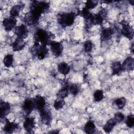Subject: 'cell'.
Returning a JSON list of instances; mask_svg holds the SVG:
<instances>
[{"label":"cell","mask_w":134,"mask_h":134,"mask_svg":"<svg viewBox=\"0 0 134 134\" xmlns=\"http://www.w3.org/2000/svg\"><path fill=\"white\" fill-rule=\"evenodd\" d=\"M50 37V34L42 29H37L34 35L35 42L44 46L50 44L51 42Z\"/></svg>","instance_id":"6da1fadb"},{"label":"cell","mask_w":134,"mask_h":134,"mask_svg":"<svg viewBox=\"0 0 134 134\" xmlns=\"http://www.w3.org/2000/svg\"><path fill=\"white\" fill-rule=\"evenodd\" d=\"M31 52L39 60H43L48 54V49L46 46L40 44L35 42L31 49Z\"/></svg>","instance_id":"7a4b0ae2"},{"label":"cell","mask_w":134,"mask_h":134,"mask_svg":"<svg viewBox=\"0 0 134 134\" xmlns=\"http://www.w3.org/2000/svg\"><path fill=\"white\" fill-rule=\"evenodd\" d=\"M76 15L73 13H64L59 17L58 21L63 27H69L74 22Z\"/></svg>","instance_id":"3957f363"},{"label":"cell","mask_w":134,"mask_h":134,"mask_svg":"<svg viewBox=\"0 0 134 134\" xmlns=\"http://www.w3.org/2000/svg\"><path fill=\"white\" fill-rule=\"evenodd\" d=\"M49 7V4L44 1H32L30 5V10L36 11L41 15L46 13Z\"/></svg>","instance_id":"277c9868"},{"label":"cell","mask_w":134,"mask_h":134,"mask_svg":"<svg viewBox=\"0 0 134 134\" xmlns=\"http://www.w3.org/2000/svg\"><path fill=\"white\" fill-rule=\"evenodd\" d=\"M106 15V12L105 9H103L100 12L97 14H92L90 19L86 20L88 24L93 25H100L102 24L104 17H105Z\"/></svg>","instance_id":"5b68a950"},{"label":"cell","mask_w":134,"mask_h":134,"mask_svg":"<svg viewBox=\"0 0 134 134\" xmlns=\"http://www.w3.org/2000/svg\"><path fill=\"white\" fill-rule=\"evenodd\" d=\"M41 16V15L39 13L30 10V11L27 13L24 17V21L25 22L29 25H32L36 24Z\"/></svg>","instance_id":"8992f818"},{"label":"cell","mask_w":134,"mask_h":134,"mask_svg":"<svg viewBox=\"0 0 134 134\" xmlns=\"http://www.w3.org/2000/svg\"><path fill=\"white\" fill-rule=\"evenodd\" d=\"M39 112L41 122L46 125H50L52 119V116L51 111L49 109L44 108Z\"/></svg>","instance_id":"52a82bcc"},{"label":"cell","mask_w":134,"mask_h":134,"mask_svg":"<svg viewBox=\"0 0 134 134\" xmlns=\"http://www.w3.org/2000/svg\"><path fill=\"white\" fill-rule=\"evenodd\" d=\"M34 109L35 105L33 99L27 98L24 101L22 105V110L26 116H28Z\"/></svg>","instance_id":"ba28073f"},{"label":"cell","mask_w":134,"mask_h":134,"mask_svg":"<svg viewBox=\"0 0 134 134\" xmlns=\"http://www.w3.org/2000/svg\"><path fill=\"white\" fill-rule=\"evenodd\" d=\"M121 34L128 39L131 40L133 37V30L132 27L126 21H122Z\"/></svg>","instance_id":"9c48e42d"},{"label":"cell","mask_w":134,"mask_h":134,"mask_svg":"<svg viewBox=\"0 0 134 134\" xmlns=\"http://www.w3.org/2000/svg\"><path fill=\"white\" fill-rule=\"evenodd\" d=\"M16 23L17 21L16 18L12 16L5 18L2 21L3 27L6 31H10L14 28Z\"/></svg>","instance_id":"30bf717a"},{"label":"cell","mask_w":134,"mask_h":134,"mask_svg":"<svg viewBox=\"0 0 134 134\" xmlns=\"http://www.w3.org/2000/svg\"><path fill=\"white\" fill-rule=\"evenodd\" d=\"M50 45L51 51L55 56L59 57L62 54L63 46L61 42L53 41L50 42Z\"/></svg>","instance_id":"8fae6325"},{"label":"cell","mask_w":134,"mask_h":134,"mask_svg":"<svg viewBox=\"0 0 134 134\" xmlns=\"http://www.w3.org/2000/svg\"><path fill=\"white\" fill-rule=\"evenodd\" d=\"M15 34L17 38L24 39L28 36V29L25 25L22 24L15 28Z\"/></svg>","instance_id":"7c38bea8"},{"label":"cell","mask_w":134,"mask_h":134,"mask_svg":"<svg viewBox=\"0 0 134 134\" xmlns=\"http://www.w3.org/2000/svg\"><path fill=\"white\" fill-rule=\"evenodd\" d=\"M35 109H36L39 111L44 108L46 105L45 98L40 95L36 96L34 99Z\"/></svg>","instance_id":"4fadbf2b"},{"label":"cell","mask_w":134,"mask_h":134,"mask_svg":"<svg viewBox=\"0 0 134 134\" xmlns=\"http://www.w3.org/2000/svg\"><path fill=\"white\" fill-rule=\"evenodd\" d=\"M124 71H130L133 70L134 61L132 57L127 58L121 64Z\"/></svg>","instance_id":"5bb4252c"},{"label":"cell","mask_w":134,"mask_h":134,"mask_svg":"<svg viewBox=\"0 0 134 134\" xmlns=\"http://www.w3.org/2000/svg\"><path fill=\"white\" fill-rule=\"evenodd\" d=\"M26 43L24 39L17 38L13 43L12 48L14 51H20L25 47Z\"/></svg>","instance_id":"9a60e30c"},{"label":"cell","mask_w":134,"mask_h":134,"mask_svg":"<svg viewBox=\"0 0 134 134\" xmlns=\"http://www.w3.org/2000/svg\"><path fill=\"white\" fill-rule=\"evenodd\" d=\"M35 125V121L34 118L31 117H27L23 124V127L24 129L28 132H30L34 128Z\"/></svg>","instance_id":"2e32d148"},{"label":"cell","mask_w":134,"mask_h":134,"mask_svg":"<svg viewBox=\"0 0 134 134\" xmlns=\"http://www.w3.org/2000/svg\"><path fill=\"white\" fill-rule=\"evenodd\" d=\"M10 110V105L9 103L6 102H1L0 104L1 118H4Z\"/></svg>","instance_id":"e0dca14e"},{"label":"cell","mask_w":134,"mask_h":134,"mask_svg":"<svg viewBox=\"0 0 134 134\" xmlns=\"http://www.w3.org/2000/svg\"><path fill=\"white\" fill-rule=\"evenodd\" d=\"M114 34V30L111 28H106L102 30L100 34V39L103 41L110 39Z\"/></svg>","instance_id":"ac0fdd59"},{"label":"cell","mask_w":134,"mask_h":134,"mask_svg":"<svg viewBox=\"0 0 134 134\" xmlns=\"http://www.w3.org/2000/svg\"><path fill=\"white\" fill-rule=\"evenodd\" d=\"M112 70V75H119L123 72L121 63L119 61H115L112 63L111 65Z\"/></svg>","instance_id":"d6986e66"},{"label":"cell","mask_w":134,"mask_h":134,"mask_svg":"<svg viewBox=\"0 0 134 134\" xmlns=\"http://www.w3.org/2000/svg\"><path fill=\"white\" fill-rule=\"evenodd\" d=\"M18 125L13 122L7 121L4 126V131L7 133H12L18 128Z\"/></svg>","instance_id":"ffe728a7"},{"label":"cell","mask_w":134,"mask_h":134,"mask_svg":"<svg viewBox=\"0 0 134 134\" xmlns=\"http://www.w3.org/2000/svg\"><path fill=\"white\" fill-rule=\"evenodd\" d=\"M57 68L59 72L64 75H67L70 71V67L69 64L64 62L60 63L58 64Z\"/></svg>","instance_id":"44dd1931"},{"label":"cell","mask_w":134,"mask_h":134,"mask_svg":"<svg viewBox=\"0 0 134 134\" xmlns=\"http://www.w3.org/2000/svg\"><path fill=\"white\" fill-rule=\"evenodd\" d=\"M116 124H117V122L116 121L114 118L110 119L107 121V122L104 126L103 127L104 131L106 133H109L114 128Z\"/></svg>","instance_id":"7402d4cb"},{"label":"cell","mask_w":134,"mask_h":134,"mask_svg":"<svg viewBox=\"0 0 134 134\" xmlns=\"http://www.w3.org/2000/svg\"><path fill=\"white\" fill-rule=\"evenodd\" d=\"M23 4H19L14 5L10 10V15L12 17H16L19 15L20 11L23 8Z\"/></svg>","instance_id":"603a6c76"},{"label":"cell","mask_w":134,"mask_h":134,"mask_svg":"<svg viewBox=\"0 0 134 134\" xmlns=\"http://www.w3.org/2000/svg\"><path fill=\"white\" fill-rule=\"evenodd\" d=\"M95 129H96L95 125L92 120H88L85 124L84 130L86 133H94Z\"/></svg>","instance_id":"cb8c5ba5"},{"label":"cell","mask_w":134,"mask_h":134,"mask_svg":"<svg viewBox=\"0 0 134 134\" xmlns=\"http://www.w3.org/2000/svg\"><path fill=\"white\" fill-rule=\"evenodd\" d=\"M69 93V85H66L63 86L58 91L57 93V96L59 98L64 99V98L68 96Z\"/></svg>","instance_id":"d4e9b609"},{"label":"cell","mask_w":134,"mask_h":134,"mask_svg":"<svg viewBox=\"0 0 134 134\" xmlns=\"http://www.w3.org/2000/svg\"><path fill=\"white\" fill-rule=\"evenodd\" d=\"M3 63L4 65L7 68H9L14 63L13 55L10 54H8L5 55L3 60Z\"/></svg>","instance_id":"484cf974"},{"label":"cell","mask_w":134,"mask_h":134,"mask_svg":"<svg viewBox=\"0 0 134 134\" xmlns=\"http://www.w3.org/2000/svg\"><path fill=\"white\" fill-rule=\"evenodd\" d=\"M94 99L95 102H98L101 101L104 98V93L102 90H97L93 94Z\"/></svg>","instance_id":"4316f807"},{"label":"cell","mask_w":134,"mask_h":134,"mask_svg":"<svg viewBox=\"0 0 134 134\" xmlns=\"http://www.w3.org/2000/svg\"><path fill=\"white\" fill-rule=\"evenodd\" d=\"M114 102L118 108L122 109L125 107L126 104V100L124 97H120L115 99Z\"/></svg>","instance_id":"83f0119b"},{"label":"cell","mask_w":134,"mask_h":134,"mask_svg":"<svg viewBox=\"0 0 134 134\" xmlns=\"http://www.w3.org/2000/svg\"><path fill=\"white\" fill-rule=\"evenodd\" d=\"M98 4V1H87L85 4V8L88 10H90L95 8Z\"/></svg>","instance_id":"f1b7e54d"},{"label":"cell","mask_w":134,"mask_h":134,"mask_svg":"<svg viewBox=\"0 0 134 134\" xmlns=\"http://www.w3.org/2000/svg\"><path fill=\"white\" fill-rule=\"evenodd\" d=\"M65 104V102L63 99H58L54 102L53 106L56 110H59L61 109Z\"/></svg>","instance_id":"f546056e"},{"label":"cell","mask_w":134,"mask_h":134,"mask_svg":"<svg viewBox=\"0 0 134 134\" xmlns=\"http://www.w3.org/2000/svg\"><path fill=\"white\" fill-rule=\"evenodd\" d=\"M69 90L70 93L73 95H77L79 93L80 90L79 86L74 84H71V85L69 86Z\"/></svg>","instance_id":"4dcf8cb0"},{"label":"cell","mask_w":134,"mask_h":134,"mask_svg":"<svg viewBox=\"0 0 134 134\" xmlns=\"http://www.w3.org/2000/svg\"><path fill=\"white\" fill-rule=\"evenodd\" d=\"M127 126L129 128H132L134 125V116L132 114L128 115L126 120Z\"/></svg>","instance_id":"1f68e13d"},{"label":"cell","mask_w":134,"mask_h":134,"mask_svg":"<svg viewBox=\"0 0 134 134\" xmlns=\"http://www.w3.org/2000/svg\"><path fill=\"white\" fill-rule=\"evenodd\" d=\"M80 14L84 18V19H85V21L88 20L92 14L90 12L89 10L87 9L85 7L83 8V9L81 11Z\"/></svg>","instance_id":"d6a6232c"},{"label":"cell","mask_w":134,"mask_h":134,"mask_svg":"<svg viewBox=\"0 0 134 134\" xmlns=\"http://www.w3.org/2000/svg\"><path fill=\"white\" fill-rule=\"evenodd\" d=\"M84 48L86 52H90L93 49V43L90 40L86 41L84 43Z\"/></svg>","instance_id":"836d02e7"},{"label":"cell","mask_w":134,"mask_h":134,"mask_svg":"<svg viewBox=\"0 0 134 134\" xmlns=\"http://www.w3.org/2000/svg\"><path fill=\"white\" fill-rule=\"evenodd\" d=\"M115 120L117 122V123L121 122L125 118L124 115L120 112H117L114 115V118Z\"/></svg>","instance_id":"e575fe53"},{"label":"cell","mask_w":134,"mask_h":134,"mask_svg":"<svg viewBox=\"0 0 134 134\" xmlns=\"http://www.w3.org/2000/svg\"><path fill=\"white\" fill-rule=\"evenodd\" d=\"M130 49H131V51H132V52L133 53V43H132V44H131V46Z\"/></svg>","instance_id":"d590c367"}]
</instances>
